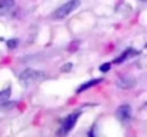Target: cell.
<instances>
[{
  "instance_id": "4fadbf2b",
  "label": "cell",
  "mask_w": 147,
  "mask_h": 137,
  "mask_svg": "<svg viewBox=\"0 0 147 137\" xmlns=\"http://www.w3.org/2000/svg\"><path fill=\"white\" fill-rule=\"evenodd\" d=\"M146 47H147V45H146Z\"/></svg>"
},
{
  "instance_id": "3957f363",
  "label": "cell",
  "mask_w": 147,
  "mask_h": 137,
  "mask_svg": "<svg viewBox=\"0 0 147 137\" xmlns=\"http://www.w3.org/2000/svg\"><path fill=\"white\" fill-rule=\"evenodd\" d=\"M79 6H80V0H69V1H66L64 4H61L59 9H56L54 13L51 14V17L56 19V20L64 19V17H67L71 11H74Z\"/></svg>"
},
{
  "instance_id": "6da1fadb",
  "label": "cell",
  "mask_w": 147,
  "mask_h": 137,
  "mask_svg": "<svg viewBox=\"0 0 147 137\" xmlns=\"http://www.w3.org/2000/svg\"><path fill=\"white\" fill-rule=\"evenodd\" d=\"M46 77H47V74H46L45 72H42V70L26 69L24 72L20 73L19 80H20V84H23V86H33V84H36V83L43 82Z\"/></svg>"
},
{
  "instance_id": "9c48e42d",
  "label": "cell",
  "mask_w": 147,
  "mask_h": 137,
  "mask_svg": "<svg viewBox=\"0 0 147 137\" xmlns=\"http://www.w3.org/2000/svg\"><path fill=\"white\" fill-rule=\"evenodd\" d=\"M17 43H19L17 39H11V40L7 42V47H9V49H14V47H17Z\"/></svg>"
},
{
  "instance_id": "8fae6325",
  "label": "cell",
  "mask_w": 147,
  "mask_h": 137,
  "mask_svg": "<svg viewBox=\"0 0 147 137\" xmlns=\"http://www.w3.org/2000/svg\"><path fill=\"white\" fill-rule=\"evenodd\" d=\"M71 67H73V64H71V63H67V64H64V66L61 67V72H63V73H67V72L71 70Z\"/></svg>"
},
{
  "instance_id": "7a4b0ae2",
  "label": "cell",
  "mask_w": 147,
  "mask_h": 137,
  "mask_svg": "<svg viewBox=\"0 0 147 137\" xmlns=\"http://www.w3.org/2000/svg\"><path fill=\"white\" fill-rule=\"evenodd\" d=\"M79 117H80V111H74V113L69 114L66 119H63V121H61V124H60V127H59V130H57V136L59 137L67 136V134L74 129V126H76Z\"/></svg>"
},
{
  "instance_id": "ba28073f",
  "label": "cell",
  "mask_w": 147,
  "mask_h": 137,
  "mask_svg": "<svg viewBox=\"0 0 147 137\" xmlns=\"http://www.w3.org/2000/svg\"><path fill=\"white\" fill-rule=\"evenodd\" d=\"M16 1L14 0H0V14L9 13L10 10L14 9Z\"/></svg>"
},
{
  "instance_id": "5b68a950",
  "label": "cell",
  "mask_w": 147,
  "mask_h": 137,
  "mask_svg": "<svg viewBox=\"0 0 147 137\" xmlns=\"http://www.w3.org/2000/svg\"><path fill=\"white\" fill-rule=\"evenodd\" d=\"M117 86L120 89H131V87L136 86V79L130 74H124L117 80Z\"/></svg>"
},
{
  "instance_id": "30bf717a",
  "label": "cell",
  "mask_w": 147,
  "mask_h": 137,
  "mask_svg": "<svg viewBox=\"0 0 147 137\" xmlns=\"http://www.w3.org/2000/svg\"><path fill=\"white\" fill-rule=\"evenodd\" d=\"M110 66H111L110 63H104V64H101V66H100V72H101V73L109 72V70H110Z\"/></svg>"
},
{
  "instance_id": "52a82bcc",
  "label": "cell",
  "mask_w": 147,
  "mask_h": 137,
  "mask_svg": "<svg viewBox=\"0 0 147 137\" xmlns=\"http://www.w3.org/2000/svg\"><path fill=\"white\" fill-rule=\"evenodd\" d=\"M100 82H101V79H92V80H89V82H86V83L80 84V86L76 89V93H77V94H80V93H83V91L89 90L90 87H94V86L98 84Z\"/></svg>"
},
{
  "instance_id": "7c38bea8",
  "label": "cell",
  "mask_w": 147,
  "mask_h": 137,
  "mask_svg": "<svg viewBox=\"0 0 147 137\" xmlns=\"http://www.w3.org/2000/svg\"><path fill=\"white\" fill-rule=\"evenodd\" d=\"M140 1H147V0H140Z\"/></svg>"
},
{
  "instance_id": "277c9868",
  "label": "cell",
  "mask_w": 147,
  "mask_h": 137,
  "mask_svg": "<svg viewBox=\"0 0 147 137\" xmlns=\"http://www.w3.org/2000/svg\"><path fill=\"white\" fill-rule=\"evenodd\" d=\"M131 114H133V111H131V106L130 104H121L116 110V117L121 123H127L131 119Z\"/></svg>"
},
{
  "instance_id": "8992f818",
  "label": "cell",
  "mask_w": 147,
  "mask_h": 137,
  "mask_svg": "<svg viewBox=\"0 0 147 137\" xmlns=\"http://www.w3.org/2000/svg\"><path fill=\"white\" fill-rule=\"evenodd\" d=\"M139 54V51L137 50H134L133 47H129L127 50H124L117 59H114V63L116 64H121L123 61H126V60H129L130 57H133V56H137Z\"/></svg>"
}]
</instances>
